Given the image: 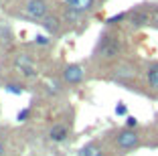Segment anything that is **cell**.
<instances>
[{"instance_id":"cell-10","label":"cell","mask_w":158,"mask_h":156,"mask_svg":"<svg viewBox=\"0 0 158 156\" xmlns=\"http://www.w3.org/2000/svg\"><path fill=\"white\" fill-rule=\"evenodd\" d=\"M43 27L47 28L49 32H55L57 28H59V20L57 19H45V23H43Z\"/></svg>"},{"instance_id":"cell-1","label":"cell","mask_w":158,"mask_h":156,"mask_svg":"<svg viewBox=\"0 0 158 156\" xmlns=\"http://www.w3.org/2000/svg\"><path fill=\"white\" fill-rule=\"evenodd\" d=\"M118 146L122 148V150H134L136 146L140 144V136L134 132V130H122L120 134H118Z\"/></svg>"},{"instance_id":"cell-6","label":"cell","mask_w":158,"mask_h":156,"mask_svg":"<svg viewBox=\"0 0 158 156\" xmlns=\"http://www.w3.org/2000/svg\"><path fill=\"white\" fill-rule=\"evenodd\" d=\"M67 4H69V8L73 10V12H85V10H89L93 6V0H67Z\"/></svg>"},{"instance_id":"cell-5","label":"cell","mask_w":158,"mask_h":156,"mask_svg":"<svg viewBox=\"0 0 158 156\" xmlns=\"http://www.w3.org/2000/svg\"><path fill=\"white\" fill-rule=\"evenodd\" d=\"M67 136H69V128H67L65 124H57V126H53L51 132H49V138H51L53 142H63Z\"/></svg>"},{"instance_id":"cell-8","label":"cell","mask_w":158,"mask_h":156,"mask_svg":"<svg viewBox=\"0 0 158 156\" xmlns=\"http://www.w3.org/2000/svg\"><path fill=\"white\" fill-rule=\"evenodd\" d=\"M132 23H134L136 27H142V24L150 23V14L144 12V10H138V12H134V16H132Z\"/></svg>"},{"instance_id":"cell-18","label":"cell","mask_w":158,"mask_h":156,"mask_svg":"<svg viewBox=\"0 0 158 156\" xmlns=\"http://www.w3.org/2000/svg\"><path fill=\"white\" fill-rule=\"evenodd\" d=\"M122 19H126V14H118V16H112V19L107 20V23H118V20H122Z\"/></svg>"},{"instance_id":"cell-2","label":"cell","mask_w":158,"mask_h":156,"mask_svg":"<svg viewBox=\"0 0 158 156\" xmlns=\"http://www.w3.org/2000/svg\"><path fill=\"white\" fill-rule=\"evenodd\" d=\"M27 14L35 20H41L47 16V2L45 0H28L27 2Z\"/></svg>"},{"instance_id":"cell-14","label":"cell","mask_w":158,"mask_h":156,"mask_svg":"<svg viewBox=\"0 0 158 156\" xmlns=\"http://www.w3.org/2000/svg\"><path fill=\"white\" fill-rule=\"evenodd\" d=\"M150 23H152L154 27L158 28V8H154V12L150 14Z\"/></svg>"},{"instance_id":"cell-4","label":"cell","mask_w":158,"mask_h":156,"mask_svg":"<svg viewBox=\"0 0 158 156\" xmlns=\"http://www.w3.org/2000/svg\"><path fill=\"white\" fill-rule=\"evenodd\" d=\"M83 75H85V69L81 67V65H69V67L65 69L63 77H65L67 83H79L83 79Z\"/></svg>"},{"instance_id":"cell-17","label":"cell","mask_w":158,"mask_h":156,"mask_svg":"<svg viewBox=\"0 0 158 156\" xmlns=\"http://www.w3.org/2000/svg\"><path fill=\"white\" fill-rule=\"evenodd\" d=\"M37 43H39V45H49V39H47L45 35H39V37H37Z\"/></svg>"},{"instance_id":"cell-7","label":"cell","mask_w":158,"mask_h":156,"mask_svg":"<svg viewBox=\"0 0 158 156\" xmlns=\"http://www.w3.org/2000/svg\"><path fill=\"white\" fill-rule=\"evenodd\" d=\"M77 156H102V148H99V144H95V142L85 144V146L77 152Z\"/></svg>"},{"instance_id":"cell-16","label":"cell","mask_w":158,"mask_h":156,"mask_svg":"<svg viewBox=\"0 0 158 156\" xmlns=\"http://www.w3.org/2000/svg\"><path fill=\"white\" fill-rule=\"evenodd\" d=\"M116 114L118 116H124L126 114V106H124V103H118V106H116Z\"/></svg>"},{"instance_id":"cell-15","label":"cell","mask_w":158,"mask_h":156,"mask_svg":"<svg viewBox=\"0 0 158 156\" xmlns=\"http://www.w3.org/2000/svg\"><path fill=\"white\" fill-rule=\"evenodd\" d=\"M136 124H138V120H136V118H132V116H130L128 120H126V126H128V128H134Z\"/></svg>"},{"instance_id":"cell-3","label":"cell","mask_w":158,"mask_h":156,"mask_svg":"<svg viewBox=\"0 0 158 156\" xmlns=\"http://www.w3.org/2000/svg\"><path fill=\"white\" fill-rule=\"evenodd\" d=\"M99 53H102L103 59H114L120 53V43L114 37H103L102 45H99Z\"/></svg>"},{"instance_id":"cell-12","label":"cell","mask_w":158,"mask_h":156,"mask_svg":"<svg viewBox=\"0 0 158 156\" xmlns=\"http://www.w3.org/2000/svg\"><path fill=\"white\" fill-rule=\"evenodd\" d=\"M6 91H8V93H14V95H20V93H23V87H20V85H16V83H10V85H6Z\"/></svg>"},{"instance_id":"cell-9","label":"cell","mask_w":158,"mask_h":156,"mask_svg":"<svg viewBox=\"0 0 158 156\" xmlns=\"http://www.w3.org/2000/svg\"><path fill=\"white\" fill-rule=\"evenodd\" d=\"M148 83H150V87L158 89V65H152L148 69Z\"/></svg>"},{"instance_id":"cell-11","label":"cell","mask_w":158,"mask_h":156,"mask_svg":"<svg viewBox=\"0 0 158 156\" xmlns=\"http://www.w3.org/2000/svg\"><path fill=\"white\" fill-rule=\"evenodd\" d=\"M116 77L118 79H130V77H134V71H132V69L130 67H122L120 69V71H118V73H116Z\"/></svg>"},{"instance_id":"cell-19","label":"cell","mask_w":158,"mask_h":156,"mask_svg":"<svg viewBox=\"0 0 158 156\" xmlns=\"http://www.w3.org/2000/svg\"><path fill=\"white\" fill-rule=\"evenodd\" d=\"M4 154V146H2V142H0V156Z\"/></svg>"},{"instance_id":"cell-13","label":"cell","mask_w":158,"mask_h":156,"mask_svg":"<svg viewBox=\"0 0 158 156\" xmlns=\"http://www.w3.org/2000/svg\"><path fill=\"white\" fill-rule=\"evenodd\" d=\"M28 114H31V110H28V108H24V110H20V112H19L16 120H19V122H24V120L28 118Z\"/></svg>"}]
</instances>
